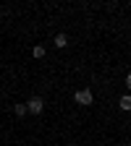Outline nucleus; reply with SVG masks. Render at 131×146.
I'll return each instance as SVG.
<instances>
[{"mask_svg": "<svg viewBox=\"0 0 131 146\" xmlns=\"http://www.w3.org/2000/svg\"><path fill=\"white\" fill-rule=\"evenodd\" d=\"M13 112H16V117H24L26 115V104H13Z\"/></svg>", "mask_w": 131, "mask_h": 146, "instance_id": "4", "label": "nucleus"}, {"mask_svg": "<svg viewBox=\"0 0 131 146\" xmlns=\"http://www.w3.org/2000/svg\"><path fill=\"white\" fill-rule=\"evenodd\" d=\"M126 89L131 91V73H128V76H126Z\"/></svg>", "mask_w": 131, "mask_h": 146, "instance_id": "7", "label": "nucleus"}, {"mask_svg": "<svg viewBox=\"0 0 131 146\" xmlns=\"http://www.w3.org/2000/svg\"><path fill=\"white\" fill-rule=\"evenodd\" d=\"M68 44V36L66 34H58V36H55V47H66Z\"/></svg>", "mask_w": 131, "mask_h": 146, "instance_id": "5", "label": "nucleus"}, {"mask_svg": "<svg viewBox=\"0 0 131 146\" xmlns=\"http://www.w3.org/2000/svg\"><path fill=\"white\" fill-rule=\"evenodd\" d=\"M118 104H121V110H123V112H131V94H121Z\"/></svg>", "mask_w": 131, "mask_h": 146, "instance_id": "3", "label": "nucleus"}, {"mask_svg": "<svg viewBox=\"0 0 131 146\" xmlns=\"http://www.w3.org/2000/svg\"><path fill=\"white\" fill-rule=\"evenodd\" d=\"M32 55H34L37 60H40V58H45V47H42V44H37V47L32 50Z\"/></svg>", "mask_w": 131, "mask_h": 146, "instance_id": "6", "label": "nucleus"}, {"mask_svg": "<svg viewBox=\"0 0 131 146\" xmlns=\"http://www.w3.org/2000/svg\"><path fill=\"white\" fill-rule=\"evenodd\" d=\"M45 110V102L40 99V97H32L29 102H26V112H32V115H40Z\"/></svg>", "mask_w": 131, "mask_h": 146, "instance_id": "2", "label": "nucleus"}, {"mask_svg": "<svg viewBox=\"0 0 131 146\" xmlns=\"http://www.w3.org/2000/svg\"><path fill=\"white\" fill-rule=\"evenodd\" d=\"M73 99H76V104H84V107H89L92 102H95V97H92L89 89H79L76 94H73Z\"/></svg>", "mask_w": 131, "mask_h": 146, "instance_id": "1", "label": "nucleus"}, {"mask_svg": "<svg viewBox=\"0 0 131 146\" xmlns=\"http://www.w3.org/2000/svg\"><path fill=\"white\" fill-rule=\"evenodd\" d=\"M126 146H131V141H128V143H126Z\"/></svg>", "mask_w": 131, "mask_h": 146, "instance_id": "8", "label": "nucleus"}, {"mask_svg": "<svg viewBox=\"0 0 131 146\" xmlns=\"http://www.w3.org/2000/svg\"><path fill=\"white\" fill-rule=\"evenodd\" d=\"M71 146H73V143H71Z\"/></svg>", "mask_w": 131, "mask_h": 146, "instance_id": "9", "label": "nucleus"}]
</instances>
